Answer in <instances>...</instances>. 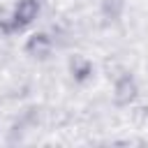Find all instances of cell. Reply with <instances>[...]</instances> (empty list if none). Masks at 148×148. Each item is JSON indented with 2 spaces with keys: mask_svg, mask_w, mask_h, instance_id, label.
<instances>
[{
  "mask_svg": "<svg viewBox=\"0 0 148 148\" xmlns=\"http://www.w3.org/2000/svg\"><path fill=\"white\" fill-rule=\"evenodd\" d=\"M39 9H42V2L39 0H18L14 5V9L9 12V18H5L7 23L2 25V30H21L25 25H30L37 16H39Z\"/></svg>",
  "mask_w": 148,
  "mask_h": 148,
  "instance_id": "cell-1",
  "label": "cell"
},
{
  "mask_svg": "<svg viewBox=\"0 0 148 148\" xmlns=\"http://www.w3.org/2000/svg\"><path fill=\"white\" fill-rule=\"evenodd\" d=\"M136 92H139L136 81H134L130 74H123V76L113 83V102H116L118 106H127V104H132V102L136 99Z\"/></svg>",
  "mask_w": 148,
  "mask_h": 148,
  "instance_id": "cell-2",
  "label": "cell"
},
{
  "mask_svg": "<svg viewBox=\"0 0 148 148\" xmlns=\"http://www.w3.org/2000/svg\"><path fill=\"white\" fill-rule=\"evenodd\" d=\"M51 49H53V39L46 32H35L25 42V53L32 56V58H44V56L51 53Z\"/></svg>",
  "mask_w": 148,
  "mask_h": 148,
  "instance_id": "cell-3",
  "label": "cell"
},
{
  "mask_svg": "<svg viewBox=\"0 0 148 148\" xmlns=\"http://www.w3.org/2000/svg\"><path fill=\"white\" fill-rule=\"evenodd\" d=\"M123 7H125L123 0H104V2H102V12H104V16H109V18L120 16Z\"/></svg>",
  "mask_w": 148,
  "mask_h": 148,
  "instance_id": "cell-4",
  "label": "cell"
}]
</instances>
